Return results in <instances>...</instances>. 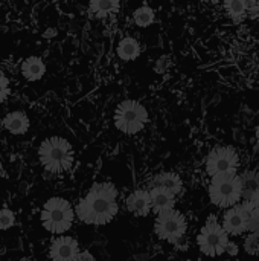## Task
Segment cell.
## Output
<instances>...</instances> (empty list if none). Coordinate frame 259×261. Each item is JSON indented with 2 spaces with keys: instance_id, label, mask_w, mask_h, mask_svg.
<instances>
[{
  "instance_id": "1",
  "label": "cell",
  "mask_w": 259,
  "mask_h": 261,
  "mask_svg": "<svg viewBox=\"0 0 259 261\" xmlns=\"http://www.w3.org/2000/svg\"><path fill=\"white\" fill-rule=\"evenodd\" d=\"M118 211V190L110 182L95 184L75 208L79 222L96 226L110 223Z\"/></svg>"
},
{
  "instance_id": "2",
  "label": "cell",
  "mask_w": 259,
  "mask_h": 261,
  "mask_svg": "<svg viewBox=\"0 0 259 261\" xmlns=\"http://www.w3.org/2000/svg\"><path fill=\"white\" fill-rule=\"evenodd\" d=\"M38 159L46 171L52 174L66 173L75 161L72 144L61 136H49L38 147Z\"/></svg>"
},
{
  "instance_id": "3",
  "label": "cell",
  "mask_w": 259,
  "mask_h": 261,
  "mask_svg": "<svg viewBox=\"0 0 259 261\" xmlns=\"http://www.w3.org/2000/svg\"><path fill=\"white\" fill-rule=\"evenodd\" d=\"M75 216L76 214L72 203L64 197L55 196L44 202L40 213V222L47 232L53 236H63L72 228Z\"/></svg>"
},
{
  "instance_id": "4",
  "label": "cell",
  "mask_w": 259,
  "mask_h": 261,
  "mask_svg": "<svg viewBox=\"0 0 259 261\" xmlns=\"http://www.w3.org/2000/svg\"><path fill=\"white\" fill-rule=\"evenodd\" d=\"M229 243V234L224 231L223 225L218 223L215 216H209L197 237L202 254L206 257H220L227 252Z\"/></svg>"
},
{
  "instance_id": "5",
  "label": "cell",
  "mask_w": 259,
  "mask_h": 261,
  "mask_svg": "<svg viewBox=\"0 0 259 261\" xmlns=\"http://www.w3.org/2000/svg\"><path fill=\"white\" fill-rule=\"evenodd\" d=\"M211 202L220 208H232L238 205L241 197V180L237 174H220L212 177L209 184Z\"/></svg>"
},
{
  "instance_id": "6",
  "label": "cell",
  "mask_w": 259,
  "mask_h": 261,
  "mask_svg": "<svg viewBox=\"0 0 259 261\" xmlns=\"http://www.w3.org/2000/svg\"><path fill=\"white\" fill-rule=\"evenodd\" d=\"M148 122L147 109L136 99L122 101L114 112V125L125 135L139 133Z\"/></svg>"
},
{
  "instance_id": "7",
  "label": "cell",
  "mask_w": 259,
  "mask_h": 261,
  "mask_svg": "<svg viewBox=\"0 0 259 261\" xmlns=\"http://www.w3.org/2000/svg\"><path fill=\"white\" fill-rule=\"evenodd\" d=\"M186 229H188L186 217L177 210H171L163 214H159L154 223L156 236L160 240H165L171 245L179 243L185 237Z\"/></svg>"
},
{
  "instance_id": "8",
  "label": "cell",
  "mask_w": 259,
  "mask_h": 261,
  "mask_svg": "<svg viewBox=\"0 0 259 261\" xmlns=\"http://www.w3.org/2000/svg\"><path fill=\"white\" fill-rule=\"evenodd\" d=\"M240 165L238 153L234 147H215L206 158V171L211 177L220 174H237Z\"/></svg>"
},
{
  "instance_id": "9",
  "label": "cell",
  "mask_w": 259,
  "mask_h": 261,
  "mask_svg": "<svg viewBox=\"0 0 259 261\" xmlns=\"http://www.w3.org/2000/svg\"><path fill=\"white\" fill-rule=\"evenodd\" d=\"M249 222L250 211L244 205H235L223 216V228L229 236H241L249 231Z\"/></svg>"
},
{
  "instance_id": "10",
  "label": "cell",
  "mask_w": 259,
  "mask_h": 261,
  "mask_svg": "<svg viewBox=\"0 0 259 261\" xmlns=\"http://www.w3.org/2000/svg\"><path fill=\"white\" fill-rule=\"evenodd\" d=\"M79 243L69 236H60L50 242L49 258L52 261H78Z\"/></svg>"
},
{
  "instance_id": "11",
  "label": "cell",
  "mask_w": 259,
  "mask_h": 261,
  "mask_svg": "<svg viewBox=\"0 0 259 261\" xmlns=\"http://www.w3.org/2000/svg\"><path fill=\"white\" fill-rule=\"evenodd\" d=\"M125 205H127V210L136 217H147L153 211L150 191H145V190H137L131 193L127 197Z\"/></svg>"
},
{
  "instance_id": "12",
  "label": "cell",
  "mask_w": 259,
  "mask_h": 261,
  "mask_svg": "<svg viewBox=\"0 0 259 261\" xmlns=\"http://www.w3.org/2000/svg\"><path fill=\"white\" fill-rule=\"evenodd\" d=\"M150 199H151V208L153 211L159 216L166 211L174 210L176 205V194L171 191L160 188V187H153L150 190Z\"/></svg>"
},
{
  "instance_id": "13",
  "label": "cell",
  "mask_w": 259,
  "mask_h": 261,
  "mask_svg": "<svg viewBox=\"0 0 259 261\" xmlns=\"http://www.w3.org/2000/svg\"><path fill=\"white\" fill-rule=\"evenodd\" d=\"M2 125L11 135L20 136V135H24L29 130L31 121H29V118H27V115L24 112L14 110V112H9V113L5 115V118L2 119Z\"/></svg>"
},
{
  "instance_id": "14",
  "label": "cell",
  "mask_w": 259,
  "mask_h": 261,
  "mask_svg": "<svg viewBox=\"0 0 259 261\" xmlns=\"http://www.w3.org/2000/svg\"><path fill=\"white\" fill-rule=\"evenodd\" d=\"M241 180V197L244 199L246 205L253 203L259 196V171L250 170L244 171L240 176Z\"/></svg>"
},
{
  "instance_id": "15",
  "label": "cell",
  "mask_w": 259,
  "mask_h": 261,
  "mask_svg": "<svg viewBox=\"0 0 259 261\" xmlns=\"http://www.w3.org/2000/svg\"><path fill=\"white\" fill-rule=\"evenodd\" d=\"M153 187H160L165 188L168 191H171L172 194H180L183 190V182L180 179L179 174L172 173V171H162L159 174H156L151 180V188Z\"/></svg>"
},
{
  "instance_id": "16",
  "label": "cell",
  "mask_w": 259,
  "mask_h": 261,
  "mask_svg": "<svg viewBox=\"0 0 259 261\" xmlns=\"http://www.w3.org/2000/svg\"><path fill=\"white\" fill-rule=\"evenodd\" d=\"M20 70L27 81H38L46 73V64L40 57H27L26 60H23Z\"/></svg>"
},
{
  "instance_id": "17",
  "label": "cell",
  "mask_w": 259,
  "mask_h": 261,
  "mask_svg": "<svg viewBox=\"0 0 259 261\" xmlns=\"http://www.w3.org/2000/svg\"><path fill=\"white\" fill-rule=\"evenodd\" d=\"M140 55V44L133 37H124L118 44V57L124 61H133Z\"/></svg>"
},
{
  "instance_id": "18",
  "label": "cell",
  "mask_w": 259,
  "mask_h": 261,
  "mask_svg": "<svg viewBox=\"0 0 259 261\" xmlns=\"http://www.w3.org/2000/svg\"><path fill=\"white\" fill-rule=\"evenodd\" d=\"M121 3L118 0H93L89 3V12L93 17L104 18L119 11Z\"/></svg>"
},
{
  "instance_id": "19",
  "label": "cell",
  "mask_w": 259,
  "mask_h": 261,
  "mask_svg": "<svg viewBox=\"0 0 259 261\" xmlns=\"http://www.w3.org/2000/svg\"><path fill=\"white\" fill-rule=\"evenodd\" d=\"M224 9L235 23H241L247 15V2L231 0V2L224 3Z\"/></svg>"
},
{
  "instance_id": "20",
  "label": "cell",
  "mask_w": 259,
  "mask_h": 261,
  "mask_svg": "<svg viewBox=\"0 0 259 261\" xmlns=\"http://www.w3.org/2000/svg\"><path fill=\"white\" fill-rule=\"evenodd\" d=\"M154 18H156L154 9L151 6H148V5H143V6L137 8L133 12V20L139 28H147V26L153 24Z\"/></svg>"
},
{
  "instance_id": "21",
  "label": "cell",
  "mask_w": 259,
  "mask_h": 261,
  "mask_svg": "<svg viewBox=\"0 0 259 261\" xmlns=\"http://www.w3.org/2000/svg\"><path fill=\"white\" fill-rule=\"evenodd\" d=\"M15 223V216L11 210L2 208L0 210V231H8L14 226Z\"/></svg>"
},
{
  "instance_id": "22",
  "label": "cell",
  "mask_w": 259,
  "mask_h": 261,
  "mask_svg": "<svg viewBox=\"0 0 259 261\" xmlns=\"http://www.w3.org/2000/svg\"><path fill=\"white\" fill-rule=\"evenodd\" d=\"M244 251L249 255H258L259 254V236L249 234L244 240Z\"/></svg>"
},
{
  "instance_id": "23",
  "label": "cell",
  "mask_w": 259,
  "mask_h": 261,
  "mask_svg": "<svg viewBox=\"0 0 259 261\" xmlns=\"http://www.w3.org/2000/svg\"><path fill=\"white\" fill-rule=\"evenodd\" d=\"M9 93H11V81L3 72H0V104L8 99Z\"/></svg>"
},
{
  "instance_id": "24",
  "label": "cell",
  "mask_w": 259,
  "mask_h": 261,
  "mask_svg": "<svg viewBox=\"0 0 259 261\" xmlns=\"http://www.w3.org/2000/svg\"><path fill=\"white\" fill-rule=\"evenodd\" d=\"M250 211V222H249V232L259 236V206L249 208Z\"/></svg>"
},
{
  "instance_id": "25",
  "label": "cell",
  "mask_w": 259,
  "mask_h": 261,
  "mask_svg": "<svg viewBox=\"0 0 259 261\" xmlns=\"http://www.w3.org/2000/svg\"><path fill=\"white\" fill-rule=\"evenodd\" d=\"M247 15L252 18L259 17V2H247Z\"/></svg>"
},
{
  "instance_id": "26",
  "label": "cell",
  "mask_w": 259,
  "mask_h": 261,
  "mask_svg": "<svg viewBox=\"0 0 259 261\" xmlns=\"http://www.w3.org/2000/svg\"><path fill=\"white\" fill-rule=\"evenodd\" d=\"M78 261H95V258H93V255H92L89 251H84V252H81V254H79Z\"/></svg>"
},
{
  "instance_id": "27",
  "label": "cell",
  "mask_w": 259,
  "mask_h": 261,
  "mask_svg": "<svg viewBox=\"0 0 259 261\" xmlns=\"http://www.w3.org/2000/svg\"><path fill=\"white\" fill-rule=\"evenodd\" d=\"M227 252H229L231 255H237V254H238V246H237L235 243H229Z\"/></svg>"
},
{
  "instance_id": "28",
  "label": "cell",
  "mask_w": 259,
  "mask_h": 261,
  "mask_svg": "<svg viewBox=\"0 0 259 261\" xmlns=\"http://www.w3.org/2000/svg\"><path fill=\"white\" fill-rule=\"evenodd\" d=\"M244 206H246L247 210H249V208H253V206H259V196L255 199V202H253V203H249V205H246V203H244Z\"/></svg>"
},
{
  "instance_id": "29",
  "label": "cell",
  "mask_w": 259,
  "mask_h": 261,
  "mask_svg": "<svg viewBox=\"0 0 259 261\" xmlns=\"http://www.w3.org/2000/svg\"><path fill=\"white\" fill-rule=\"evenodd\" d=\"M255 136H256V141H258V144H259V124L256 125V130H255Z\"/></svg>"
},
{
  "instance_id": "30",
  "label": "cell",
  "mask_w": 259,
  "mask_h": 261,
  "mask_svg": "<svg viewBox=\"0 0 259 261\" xmlns=\"http://www.w3.org/2000/svg\"><path fill=\"white\" fill-rule=\"evenodd\" d=\"M0 255H2V249H0Z\"/></svg>"
},
{
  "instance_id": "31",
  "label": "cell",
  "mask_w": 259,
  "mask_h": 261,
  "mask_svg": "<svg viewBox=\"0 0 259 261\" xmlns=\"http://www.w3.org/2000/svg\"><path fill=\"white\" fill-rule=\"evenodd\" d=\"M258 171H259V165H258Z\"/></svg>"
}]
</instances>
